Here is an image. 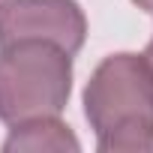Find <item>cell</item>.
<instances>
[{
	"label": "cell",
	"mask_w": 153,
	"mask_h": 153,
	"mask_svg": "<svg viewBox=\"0 0 153 153\" xmlns=\"http://www.w3.org/2000/svg\"><path fill=\"white\" fill-rule=\"evenodd\" d=\"M81 144L78 138L72 135V129L54 117H33V120H24V123H12L9 129V138L3 141V150L12 153V150H30V153H39V150H51V153H75Z\"/></svg>",
	"instance_id": "4"
},
{
	"label": "cell",
	"mask_w": 153,
	"mask_h": 153,
	"mask_svg": "<svg viewBox=\"0 0 153 153\" xmlns=\"http://www.w3.org/2000/svg\"><path fill=\"white\" fill-rule=\"evenodd\" d=\"M84 36L87 18L75 0H6L0 6V45L42 39L75 54Z\"/></svg>",
	"instance_id": "3"
},
{
	"label": "cell",
	"mask_w": 153,
	"mask_h": 153,
	"mask_svg": "<svg viewBox=\"0 0 153 153\" xmlns=\"http://www.w3.org/2000/svg\"><path fill=\"white\" fill-rule=\"evenodd\" d=\"M132 3H135L138 9H147V12H153V0H132Z\"/></svg>",
	"instance_id": "6"
},
{
	"label": "cell",
	"mask_w": 153,
	"mask_h": 153,
	"mask_svg": "<svg viewBox=\"0 0 153 153\" xmlns=\"http://www.w3.org/2000/svg\"><path fill=\"white\" fill-rule=\"evenodd\" d=\"M84 117L102 153H153V69L144 54L120 51L93 69Z\"/></svg>",
	"instance_id": "1"
},
{
	"label": "cell",
	"mask_w": 153,
	"mask_h": 153,
	"mask_svg": "<svg viewBox=\"0 0 153 153\" xmlns=\"http://www.w3.org/2000/svg\"><path fill=\"white\" fill-rule=\"evenodd\" d=\"M72 93V54L42 42L21 39L0 45V120L24 123L57 117Z\"/></svg>",
	"instance_id": "2"
},
{
	"label": "cell",
	"mask_w": 153,
	"mask_h": 153,
	"mask_svg": "<svg viewBox=\"0 0 153 153\" xmlns=\"http://www.w3.org/2000/svg\"><path fill=\"white\" fill-rule=\"evenodd\" d=\"M3 3H6V0H0V6H3Z\"/></svg>",
	"instance_id": "7"
},
{
	"label": "cell",
	"mask_w": 153,
	"mask_h": 153,
	"mask_svg": "<svg viewBox=\"0 0 153 153\" xmlns=\"http://www.w3.org/2000/svg\"><path fill=\"white\" fill-rule=\"evenodd\" d=\"M144 60L150 63V69H153V39L147 42V48H144Z\"/></svg>",
	"instance_id": "5"
}]
</instances>
